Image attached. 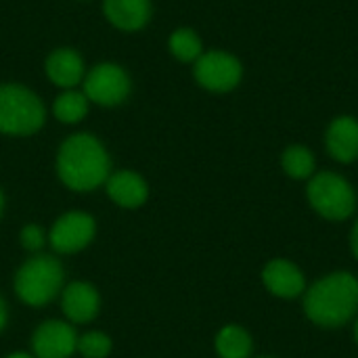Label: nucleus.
I'll list each match as a JSON object with an SVG mask.
<instances>
[{"instance_id":"nucleus-1","label":"nucleus","mask_w":358,"mask_h":358,"mask_svg":"<svg viewBox=\"0 0 358 358\" xmlns=\"http://www.w3.org/2000/svg\"><path fill=\"white\" fill-rule=\"evenodd\" d=\"M304 317L319 329H342L358 315V277L334 271L310 283L302 296Z\"/></svg>"},{"instance_id":"nucleus-2","label":"nucleus","mask_w":358,"mask_h":358,"mask_svg":"<svg viewBox=\"0 0 358 358\" xmlns=\"http://www.w3.org/2000/svg\"><path fill=\"white\" fill-rule=\"evenodd\" d=\"M109 155L101 141L90 134L69 136L57 157V172L71 191H92L109 178Z\"/></svg>"},{"instance_id":"nucleus-3","label":"nucleus","mask_w":358,"mask_h":358,"mask_svg":"<svg viewBox=\"0 0 358 358\" xmlns=\"http://www.w3.org/2000/svg\"><path fill=\"white\" fill-rule=\"evenodd\" d=\"M306 201L313 212L327 222H346L358 208L355 185L334 170L315 172V176L306 180Z\"/></svg>"},{"instance_id":"nucleus-4","label":"nucleus","mask_w":358,"mask_h":358,"mask_svg":"<svg viewBox=\"0 0 358 358\" xmlns=\"http://www.w3.org/2000/svg\"><path fill=\"white\" fill-rule=\"evenodd\" d=\"M65 271L63 264L44 254L25 260L15 275V292L27 306H44L63 292Z\"/></svg>"},{"instance_id":"nucleus-5","label":"nucleus","mask_w":358,"mask_h":358,"mask_svg":"<svg viewBox=\"0 0 358 358\" xmlns=\"http://www.w3.org/2000/svg\"><path fill=\"white\" fill-rule=\"evenodd\" d=\"M44 124V105L23 86H0V132L27 136Z\"/></svg>"},{"instance_id":"nucleus-6","label":"nucleus","mask_w":358,"mask_h":358,"mask_svg":"<svg viewBox=\"0 0 358 358\" xmlns=\"http://www.w3.org/2000/svg\"><path fill=\"white\" fill-rule=\"evenodd\" d=\"M243 76V67L237 57L222 52V50H210L203 52L195 61V78L197 82L212 90V92H229L233 90Z\"/></svg>"},{"instance_id":"nucleus-7","label":"nucleus","mask_w":358,"mask_h":358,"mask_svg":"<svg viewBox=\"0 0 358 358\" xmlns=\"http://www.w3.org/2000/svg\"><path fill=\"white\" fill-rule=\"evenodd\" d=\"M96 233V222L90 214L67 212L50 229L48 241L57 254H76L84 250Z\"/></svg>"},{"instance_id":"nucleus-8","label":"nucleus","mask_w":358,"mask_h":358,"mask_svg":"<svg viewBox=\"0 0 358 358\" xmlns=\"http://www.w3.org/2000/svg\"><path fill=\"white\" fill-rule=\"evenodd\" d=\"M264 289L279 300H298L304 296L308 281L304 271L287 258H273L260 273Z\"/></svg>"},{"instance_id":"nucleus-9","label":"nucleus","mask_w":358,"mask_h":358,"mask_svg":"<svg viewBox=\"0 0 358 358\" xmlns=\"http://www.w3.org/2000/svg\"><path fill=\"white\" fill-rule=\"evenodd\" d=\"M84 90H86V96L99 105H117L122 103L128 92H130V80L126 76V71L113 63H103V65H96L86 82H84Z\"/></svg>"},{"instance_id":"nucleus-10","label":"nucleus","mask_w":358,"mask_h":358,"mask_svg":"<svg viewBox=\"0 0 358 358\" xmlns=\"http://www.w3.org/2000/svg\"><path fill=\"white\" fill-rule=\"evenodd\" d=\"M36 358H69L78 350V334L67 321H44L31 336Z\"/></svg>"},{"instance_id":"nucleus-11","label":"nucleus","mask_w":358,"mask_h":358,"mask_svg":"<svg viewBox=\"0 0 358 358\" xmlns=\"http://www.w3.org/2000/svg\"><path fill=\"white\" fill-rule=\"evenodd\" d=\"M325 149L338 164H355L358 159V120L338 115L325 130Z\"/></svg>"},{"instance_id":"nucleus-12","label":"nucleus","mask_w":358,"mask_h":358,"mask_svg":"<svg viewBox=\"0 0 358 358\" xmlns=\"http://www.w3.org/2000/svg\"><path fill=\"white\" fill-rule=\"evenodd\" d=\"M61 308L67 321L71 323H88L99 315L101 296L94 285L86 281H73L61 292Z\"/></svg>"},{"instance_id":"nucleus-13","label":"nucleus","mask_w":358,"mask_h":358,"mask_svg":"<svg viewBox=\"0 0 358 358\" xmlns=\"http://www.w3.org/2000/svg\"><path fill=\"white\" fill-rule=\"evenodd\" d=\"M105 185H107V195L111 197V201L126 210L141 208L149 197V187L145 178L130 170H120V172L109 174Z\"/></svg>"},{"instance_id":"nucleus-14","label":"nucleus","mask_w":358,"mask_h":358,"mask_svg":"<svg viewBox=\"0 0 358 358\" xmlns=\"http://www.w3.org/2000/svg\"><path fill=\"white\" fill-rule=\"evenodd\" d=\"M105 15L115 27L132 31L147 23L151 6L149 0H105Z\"/></svg>"},{"instance_id":"nucleus-15","label":"nucleus","mask_w":358,"mask_h":358,"mask_svg":"<svg viewBox=\"0 0 358 358\" xmlns=\"http://www.w3.org/2000/svg\"><path fill=\"white\" fill-rule=\"evenodd\" d=\"M214 350L218 358H252L254 338L243 325L229 323L216 334Z\"/></svg>"},{"instance_id":"nucleus-16","label":"nucleus","mask_w":358,"mask_h":358,"mask_svg":"<svg viewBox=\"0 0 358 358\" xmlns=\"http://www.w3.org/2000/svg\"><path fill=\"white\" fill-rule=\"evenodd\" d=\"M46 73L57 86H76L82 80L84 65L76 50L71 48H59L46 59Z\"/></svg>"},{"instance_id":"nucleus-17","label":"nucleus","mask_w":358,"mask_h":358,"mask_svg":"<svg viewBox=\"0 0 358 358\" xmlns=\"http://www.w3.org/2000/svg\"><path fill=\"white\" fill-rule=\"evenodd\" d=\"M281 168L292 180H310L317 172V157L306 145H289L281 155Z\"/></svg>"},{"instance_id":"nucleus-18","label":"nucleus","mask_w":358,"mask_h":358,"mask_svg":"<svg viewBox=\"0 0 358 358\" xmlns=\"http://www.w3.org/2000/svg\"><path fill=\"white\" fill-rule=\"evenodd\" d=\"M170 50L178 61H197L201 57V40L193 29H176L170 36Z\"/></svg>"},{"instance_id":"nucleus-19","label":"nucleus","mask_w":358,"mask_h":358,"mask_svg":"<svg viewBox=\"0 0 358 358\" xmlns=\"http://www.w3.org/2000/svg\"><path fill=\"white\" fill-rule=\"evenodd\" d=\"M88 111L86 99L80 92H65L55 101V115L63 124H76L80 122Z\"/></svg>"},{"instance_id":"nucleus-20","label":"nucleus","mask_w":358,"mask_h":358,"mask_svg":"<svg viewBox=\"0 0 358 358\" xmlns=\"http://www.w3.org/2000/svg\"><path fill=\"white\" fill-rule=\"evenodd\" d=\"M78 352L84 358H107L111 352V340L103 331H88L78 336Z\"/></svg>"},{"instance_id":"nucleus-21","label":"nucleus","mask_w":358,"mask_h":358,"mask_svg":"<svg viewBox=\"0 0 358 358\" xmlns=\"http://www.w3.org/2000/svg\"><path fill=\"white\" fill-rule=\"evenodd\" d=\"M19 239H21V245H23L27 252L36 254V252H40V250L44 248V243H46V233H44V229H42L40 224L29 222V224H25V227L21 229Z\"/></svg>"},{"instance_id":"nucleus-22","label":"nucleus","mask_w":358,"mask_h":358,"mask_svg":"<svg viewBox=\"0 0 358 358\" xmlns=\"http://www.w3.org/2000/svg\"><path fill=\"white\" fill-rule=\"evenodd\" d=\"M348 245H350V254L358 260V216L352 222V229H350V235H348Z\"/></svg>"},{"instance_id":"nucleus-23","label":"nucleus","mask_w":358,"mask_h":358,"mask_svg":"<svg viewBox=\"0 0 358 358\" xmlns=\"http://www.w3.org/2000/svg\"><path fill=\"white\" fill-rule=\"evenodd\" d=\"M6 319H8V310H6L4 300L0 298V331H2V329H4V325H6Z\"/></svg>"},{"instance_id":"nucleus-24","label":"nucleus","mask_w":358,"mask_h":358,"mask_svg":"<svg viewBox=\"0 0 358 358\" xmlns=\"http://www.w3.org/2000/svg\"><path fill=\"white\" fill-rule=\"evenodd\" d=\"M352 338H355V344L358 346V315L357 319L352 321Z\"/></svg>"},{"instance_id":"nucleus-25","label":"nucleus","mask_w":358,"mask_h":358,"mask_svg":"<svg viewBox=\"0 0 358 358\" xmlns=\"http://www.w3.org/2000/svg\"><path fill=\"white\" fill-rule=\"evenodd\" d=\"M6 358H34L31 355H27V352H13V355H8Z\"/></svg>"},{"instance_id":"nucleus-26","label":"nucleus","mask_w":358,"mask_h":358,"mask_svg":"<svg viewBox=\"0 0 358 358\" xmlns=\"http://www.w3.org/2000/svg\"><path fill=\"white\" fill-rule=\"evenodd\" d=\"M2 210H4V195H2V191H0V216H2Z\"/></svg>"},{"instance_id":"nucleus-27","label":"nucleus","mask_w":358,"mask_h":358,"mask_svg":"<svg viewBox=\"0 0 358 358\" xmlns=\"http://www.w3.org/2000/svg\"><path fill=\"white\" fill-rule=\"evenodd\" d=\"M256 358H277V357H271V355H264V357H256Z\"/></svg>"}]
</instances>
